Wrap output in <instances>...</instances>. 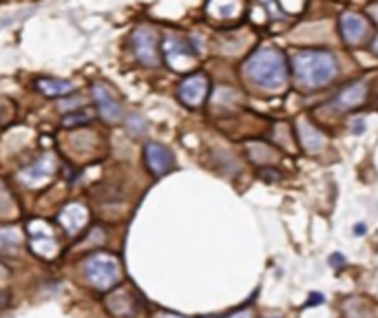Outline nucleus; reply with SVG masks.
Wrapping results in <instances>:
<instances>
[{"label":"nucleus","instance_id":"nucleus-12","mask_svg":"<svg viewBox=\"0 0 378 318\" xmlns=\"http://www.w3.org/2000/svg\"><path fill=\"white\" fill-rule=\"evenodd\" d=\"M86 219H88V212H86L84 206H80V203H71V206H66L60 212V221H62V225H64L69 235H76L86 223Z\"/></svg>","mask_w":378,"mask_h":318},{"label":"nucleus","instance_id":"nucleus-13","mask_svg":"<svg viewBox=\"0 0 378 318\" xmlns=\"http://www.w3.org/2000/svg\"><path fill=\"white\" fill-rule=\"evenodd\" d=\"M299 135H301V142H303V148L307 153H319L323 146H325V138L315 128L305 122H299Z\"/></svg>","mask_w":378,"mask_h":318},{"label":"nucleus","instance_id":"nucleus-1","mask_svg":"<svg viewBox=\"0 0 378 318\" xmlns=\"http://www.w3.org/2000/svg\"><path fill=\"white\" fill-rule=\"evenodd\" d=\"M339 73L337 58L330 51L307 49L292 56V78L303 88H319L330 84Z\"/></svg>","mask_w":378,"mask_h":318},{"label":"nucleus","instance_id":"nucleus-22","mask_svg":"<svg viewBox=\"0 0 378 318\" xmlns=\"http://www.w3.org/2000/svg\"><path fill=\"white\" fill-rule=\"evenodd\" d=\"M158 318H186V316H177V314H162Z\"/></svg>","mask_w":378,"mask_h":318},{"label":"nucleus","instance_id":"nucleus-4","mask_svg":"<svg viewBox=\"0 0 378 318\" xmlns=\"http://www.w3.org/2000/svg\"><path fill=\"white\" fill-rule=\"evenodd\" d=\"M341 25V36H343V42L349 44V47H357V44H361L367 34H369V25L367 20L357 14V11H345L339 20Z\"/></svg>","mask_w":378,"mask_h":318},{"label":"nucleus","instance_id":"nucleus-9","mask_svg":"<svg viewBox=\"0 0 378 318\" xmlns=\"http://www.w3.org/2000/svg\"><path fill=\"white\" fill-rule=\"evenodd\" d=\"M133 49H136V56L142 64H158V49H155V36L148 29H138L133 34Z\"/></svg>","mask_w":378,"mask_h":318},{"label":"nucleus","instance_id":"nucleus-8","mask_svg":"<svg viewBox=\"0 0 378 318\" xmlns=\"http://www.w3.org/2000/svg\"><path fill=\"white\" fill-rule=\"evenodd\" d=\"M93 98H96V104H98V108H100V116H102L106 122L118 124V122L122 120V106H120V102L113 98V93H111L106 86L96 84V86H93Z\"/></svg>","mask_w":378,"mask_h":318},{"label":"nucleus","instance_id":"nucleus-2","mask_svg":"<svg viewBox=\"0 0 378 318\" xmlns=\"http://www.w3.org/2000/svg\"><path fill=\"white\" fill-rule=\"evenodd\" d=\"M243 73L246 78L268 91H279L287 84L290 71H287V60L281 51L270 49V47H261L257 49L243 64Z\"/></svg>","mask_w":378,"mask_h":318},{"label":"nucleus","instance_id":"nucleus-20","mask_svg":"<svg viewBox=\"0 0 378 318\" xmlns=\"http://www.w3.org/2000/svg\"><path fill=\"white\" fill-rule=\"evenodd\" d=\"M317 303H321V294H312V297L307 299V305H317Z\"/></svg>","mask_w":378,"mask_h":318},{"label":"nucleus","instance_id":"nucleus-23","mask_svg":"<svg viewBox=\"0 0 378 318\" xmlns=\"http://www.w3.org/2000/svg\"><path fill=\"white\" fill-rule=\"evenodd\" d=\"M354 232H357V235H365V225L359 223V225H357V230H354Z\"/></svg>","mask_w":378,"mask_h":318},{"label":"nucleus","instance_id":"nucleus-16","mask_svg":"<svg viewBox=\"0 0 378 318\" xmlns=\"http://www.w3.org/2000/svg\"><path fill=\"white\" fill-rule=\"evenodd\" d=\"M31 245H34V252H38L42 257H53L58 250V243L53 237H38V239H34Z\"/></svg>","mask_w":378,"mask_h":318},{"label":"nucleus","instance_id":"nucleus-21","mask_svg":"<svg viewBox=\"0 0 378 318\" xmlns=\"http://www.w3.org/2000/svg\"><path fill=\"white\" fill-rule=\"evenodd\" d=\"M372 51H374V53L378 56V36H376V38L372 40Z\"/></svg>","mask_w":378,"mask_h":318},{"label":"nucleus","instance_id":"nucleus-3","mask_svg":"<svg viewBox=\"0 0 378 318\" xmlns=\"http://www.w3.org/2000/svg\"><path fill=\"white\" fill-rule=\"evenodd\" d=\"M86 279L98 289L113 287L120 279V263L108 255H96L86 261Z\"/></svg>","mask_w":378,"mask_h":318},{"label":"nucleus","instance_id":"nucleus-5","mask_svg":"<svg viewBox=\"0 0 378 318\" xmlns=\"http://www.w3.org/2000/svg\"><path fill=\"white\" fill-rule=\"evenodd\" d=\"M164 56H166V62L177 71L188 69L195 60V51L190 49V44L182 38H175V36H168L164 40Z\"/></svg>","mask_w":378,"mask_h":318},{"label":"nucleus","instance_id":"nucleus-7","mask_svg":"<svg viewBox=\"0 0 378 318\" xmlns=\"http://www.w3.org/2000/svg\"><path fill=\"white\" fill-rule=\"evenodd\" d=\"M53 170H56V157L44 155V157L38 159L34 166H29V168H25L20 173V181L27 186H42L44 181L53 175Z\"/></svg>","mask_w":378,"mask_h":318},{"label":"nucleus","instance_id":"nucleus-10","mask_svg":"<svg viewBox=\"0 0 378 318\" xmlns=\"http://www.w3.org/2000/svg\"><path fill=\"white\" fill-rule=\"evenodd\" d=\"M146 164L153 175H166L173 168V153L162 144L146 146Z\"/></svg>","mask_w":378,"mask_h":318},{"label":"nucleus","instance_id":"nucleus-11","mask_svg":"<svg viewBox=\"0 0 378 318\" xmlns=\"http://www.w3.org/2000/svg\"><path fill=\"white\" fill-rule=\"evenodd\" d=\"M367 98V84L365 82H354L349 86H345L341 93L334 100V106L339 111H352V108H359Z\"/></svg>","mask_w":378,"mask_h":318},{"label":"nucleus","instance_id":"nucleus-17","mask_svg":"<svg viewBox=\"0 0 378 318\" xmlns=\"http://www.w3.org/2000/svg\"><path fill=\"white\" fill-rule=\"evenodd\" d=\"M22 237L16 228H0V250H11L20 245Z\"/></svg>","mask_w":378,"mask_h":318},{"label":"nucleus","instance_id":"nucleus-14","mask_svg":"<svg viewBox=\"0 0 378 318\" xmlns=\"http://www.w3.org/2000/svg\"><path fill=\"white\" fill-rule=\"evenodd\" d=\"M208 11L221 20H233L241 14V0H210Z\"/></svg>","mask_w":378,"mask_h":318},{"label":"nucleus","instance_id":"nucleus-18","mask_svg":"<svg viewBox=\"0 0 378 318\" xmlns=\"http://www.w3.org/2000/svg\"><path fill=\"white\" fill-rule=\"evenodd\" d=\"M354 133H361V130H365V120H354V128H352Z\"/></svg>","mask_w":378,"mask_h":318},{"label":"nucleus","instance_id":"nucleus-19","mask_svg":"<svg viewBox=\"0 0 378 318\" xmlns=\"http://www.w3.org/2000/svg\"><path fill=\"white\" fill-rule=\"evenodd\" d=\"M228 318H252V314H250L248 309H243V312H237V314H233V316H228Z\"/></svg>","mask_w":378,"mask_h":318},{"label":"nucleus","instance_id":"nucleus-6","mask_svg":"<svg viewBox=\"0 0 378 318\" xmlns=\"http://www.w3.org/2000/svg\"><path fill=\"white\" fill-rule=\"evenodd\" d=\"M177 93H180V100L188 106H199L204 102L206 93H208V80L206 76L202 73H195V76H188L180 88H177Z\"/></svg>","mask_w":378,"mask_h":318},{"label":"nucleus","instance_id":"nucleus-24","mask_svg":"<svg viewBox=\"0 0 378 318\" xmlns=\"http://www.w3.org/2000/svg\"><path fill=\"white\" fill-rule=\"evenodd\" d=\"M372 16H374V20L378 22V5H374V7H372Z\"/></svg>","mask_w":378,"mask_h":318},{"label":"nucleus","instance_id":"nucleus-15","mask_svg":"<svg viewBox=\"0 0 378 318\" xmlns=\"http://www.w3.org/2000/svg\"><path fill=\"white\" fill-rule=\"evenodd\" d=\"M38 88L49 98H60L73 91V84L66 80H38Z\"/></svg>","mask_w":378,"mask_h":318}]
</instances>
